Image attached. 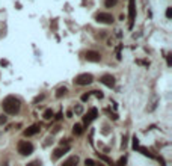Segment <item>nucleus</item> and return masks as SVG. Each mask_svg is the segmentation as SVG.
<instances>
[{"label":"nucleus","instance_id":"obj_1","mask_svg":"<svg viewBox=\"0 0 172 166\" xmlns=\"http://www.w3.org/2000/svg\"><path fill=\"white\" fill-rule=\"evenodd\" d=\"M2 106H3V110L6 113H9V115H17L20 112V109H21V101L17 97H14V95H9V97H6L3 100V104Z\"/></svg>","mask_w":172,"mask_h":166},{"label":"nucleus","instance_id":"obj_2","mask_svg":"<svg viewBox=\"0 0 172 166\" xmlns=\"http://www.w3.org/2000/svg\"><path fill=\"white\" fill-rule=\"evenodd\" d=\"M74 85H78V86H86V85H91L94 82V75L92 74H88V73H83V74H78L74 77Z\"/></svg>","mask_w":172,"mask_h":166},{"label":"nucleus","instance_id":"obj_3","mask_svg":"<svg viewBox=\"0 0 172 166\" xmlns=\"http://www.w3.org/2000/svg\"><path fill=\"white\" fill-rule=\"evenodd\" d=\"M18 152L21 156H30L33 152V145L27 140H20L18 142Z\"/></svg>","mask_w":172,"mask_h":166},{"label":"nucleus","instance_id":"obj_4","mask_svg":"<svg viewBox=\"0 0 172 166\" xmlns=\"http://www.w3.org/2000/svg\"><path fill=\"white\" fill-rule=\"evenodd\" d=\"M95 21L101 23V24H112L115 21L112 14H107V12H97L95 14Z\"/></svg>","mask_w":172,"mask_h":166},{"label":"nucleus","instance_id":"obj_5","mask_svg":"<svg viewBox=\"0 0 172 166\" xmlns=\"http://www.w3.org/2000/svg\"><path fill=\"white\" fill-rule=\"evenodd\" d=\"M136 17V0H130L128 3V20H130V27H133V21Z\"/></svg>","mask_w":172,"mask_h":166},{"label":"nucleus","instance_id":"obj_6","mask_svg":"<svg viewBox=\"0 0 172 166\" xmlns=\"http://www.w3.org/2000/svg\"><path fill=\"white\" fill-rule=\"evenodd\" d=\"M97 116H98V110H97L95 107H92V109L85 115V116H83V124H85V125H89V124L94 121Z\"/></svg>","mask_w":172,"mask_h":166},{"label":"nucleus","instance_id":"obj_7","mask_svg":"<svg viewBox=\"0 0 172 166\" xmlns=\"http://www.w3.org/2000/svg\"><path fill=\"white\" fill-rule=\"evenodd\" d=\"M100 82L104 86H107V88H113L115 86V77H113L112 74H103L101 77H100Z\"/></svg>","mask_w":172,"mask_h":166},{"label":"nucleus","instance_id":"obj_8","mask_svg":"<svg viewBox=\"0 0 172 166\" xmlns=\"http://www.w3.org/2000/svg\"><path fill=\"white\" fill-rule=\"evenodd\" d=\"M85 59L88 62H100L101 60V56L98 52H94V50H88V52L85 53Z\"/></svg>","mask_w":172,"mask_h":166},{"label":"nucleus","instance_id":"obj_9","mask_svg":"<svg viewBox=\"0 0 172 166\" xmlns=\"http://www.w3.org/2000/svg\"><path fill=\"white\" fill-rule=\"evenodd\" d=\"M70 151V147H60V148H56L53 151V160H58L59 157H62L63 154H67Z\"/></svg>","mask_w":172,"mask_h":166},{"label":"nucleus","instance_id":"obj_10","mask_svg":"<svg viewBox=\"0 0 172 166\" xmlns=\"http://www.w3.org/2000/svg\"><path fill=\"white\" fill-rule=\"evenodd\" d=\"M39 129H41V127H39L38 124H33V125L29 127L27 130H24V136H35L39 132Z\"/></svg>","mask_w":172,"mask_h":166},{"label":"nucleus","instance_id":"obj_11","mask_svg":"<svg viewBox=\"0 0 172 166\" xmlns=\"http://www.w3.org/2000/svg\"><path fill=\"white\" fill-rule=\"evenodd\" d=\"M78 165V157L77 156H71V157H68L67 160H65L60 166H77Z\"/></svg>","mask_w":172,"mask_h":166},{"label":"nucleus","instance_id":"obj_12","mask_svg":"<svg viewBox=\"0 0 172 166\" xmlns=\"http://www.w3.org/2000/svg\"><path fill=\"white\" fill-rule=\"evenodd\" d=\"M73 133H74L76 136H80V134L83 133V125H82V124H74V125H73Z\"/></svg>","mask_w":172,"mask_h":166},{"label":"nucleus","instance_id":"obj_13","mask_svg":"<svg viewBox=\"0 0 172 166\" xmlns=\"http://www.w3.org/2000/svg\"><path fill=\"white\" fill-rule=\"evenodd\" d=\"M65 94H67V88H65V86H60V88L58 89V91H56V97H58V98L63 97Z\"/></svg>","mask_w":172,"mask_h":166},{"label":"nucleus","instance_id":"obj_14","mask_svg":"<svg viewBox=\"0 0 172 166\" xmlns=\"http://www.w3.org/2000/svg\"><path fill=\"white\" fill-rule=\"evenodd\" d=\"M116 3H118V0H104L106 8H113V6H116Z\"/></svg>","mask_w":172,"mask_h":166},{"label":"nucleus","instance_id":"obj_15","mask_svg":"<svg viewBox=\"0 0 172 166\" xmlns=\"http://www.w3.org/2000/svg\"><path fill=\"white\" fill-rule=\"evenodd\" d=\"M53 116H55V113H53L51 109H47V110L44 112V119H51Z\"/></svg>","mask_w":172,"mask_h":166},{"label":"nucleus","instance_id":"obj_16","mask_svg":"<svg viewBox=\"0 0 172 166\" xmlns=\"http://www.w3.org/2000/svg\"><path fill=\"white\" fill-rule=\"evenodd\" d=\"M26 166H41V160H33V162L27 163Z\"/></svg>","mask_w":172,"mask_h":166},{"label":"nucleus","instance_id":"obj_17","mask_svg":"<svg viewBox=\"0 0 172 166\" xmlns=\"http://www.w3.org/2000/svg\"><path fill=\"white\" fill-rule=\"evenodd\" d=\"M127 165V159L125 157H121L119 160H118V166H125Z\"/></svg>","mask_w":172,"mask_h":166},{"label":"nucleus","instance_id":"obj_18","mask_svg":"<svg viewBox=\"0 0 172 166\" xmlns=\"http://www.w3.org/2000/svg\"><path fill=\"white\" fill-rule=\"evenodd\" d=\"M85 165H86V166H95V162L92 160V159H86V160H85Z\"/></svg>","mask_w":172,"mask_h":166},{"label":"nucleus","instance_id":"obj_19","mask_svg":"<svg viewBox=\"0 0 172 166\" xmlns=\"http://www.w3.org/2000/svg\"><path fill=\"white\" fill-rule=\"evenodd\" d=\"M133 148H135V149L139 148V139H137V137H133Z\"/></svg>","mask_w":172,"mask_h":166},{"label":"nucleus","instance_id":"obj_20","mask_svg":"<svg viewBox=\"0 0 172 166\" xmlns=\"http://www.w3.org/2000/svg\"><path fill=\"white\" fill-rule=\"evenodd\" d=\"M6 121H8V118L5 116V115H0V125H2V124H6Z\"/></svg>","mask_w":172,"mask_h":166},{"label":"nucleus","instance_id":"obj_21","mask_svg":"<svg viewBox=\"0 0 172 166\" xmlns=\"http://www.w3.org/2000/svg\"><path fill=\"white\" fill-rule=\"evenodd\" d=\"M172 17V8H168L166 9V18H171Z\"/></svg>","mask_w":172,"mask_h":166},{"label":"nucleus","instance_id":"obj_22","mask_svg":"<svg viewBox=\"0 0 172 166\" xmlns=\"http://www.w3.org/2000/svg\"><path fill=\"white\" fill-rule=\"evenodd\" d=\"M83 112V107L80 106V104H78V106H76V113H78V115H80Z\"/></svg>","mask_w":172,"mask_h":166},{"label":"nucleus","instance_id":"obj_23","mask_svg":"<svg viewBox=\"0 0 172 166\" xmlns=\"http://www.w3.org/2000/svg\"><path fill=\"white\" fill-rule=\"evenodd\" d=\"M92 92H94V95H95V97L103 98V92H101V91H92Z\"/></svg>","mask_w":172,"mask_h":166},{"label":"nucleus","instance_id":"obj_24","mask_svg":"<svg viewBox=\"0 0 172 166\" xmlns=\"http://www.w3.org/2000/svg\"><path fill=\"white\" fill-rule=\"evenodd\" d=\"M89 97H91V94H83V95H82V101H88Z\"/></svg>","mask_w":172,"mask_h":166},{"label":"nucleus","instance_id":"obj_25","mask_svg":"<svg viewBox=\"0 0 172 166\" xmlns=\"http://www.w3.org/2000/svg\"><path fill=\"white\" fill-rule=\"evenodd\" d=\"M171 65H172V55L169 53L168 55V67H171Z\"/></svg>","mask_w":172,"mask_h":166},{"label":"nucleus","instance_id":"obj_26","mask_svg":"<svg viewBox=\"0 0 172 166\" xmlns=\"http://www.w3.org/2000/svg\"><path fill=\"white\" fill-rule=\"evenodd\" d=\"M73 116V112H67V118H71Z\"/></svg>","mask_w":172,"mask_h":166},{"label":"nucleus","instance_id":"obj_27","mask_svg":"<svg viewBox=\"0 0 172 166\" xmlns=\"http://www.w3.org/2000/svg\"><path fill=\"white\" fill-rule=\"evenodd\" d=\"M100 166H104V165H101V163H100Z\"/></svg>","mask_w":172,"mask_h":166}]
</instances>
